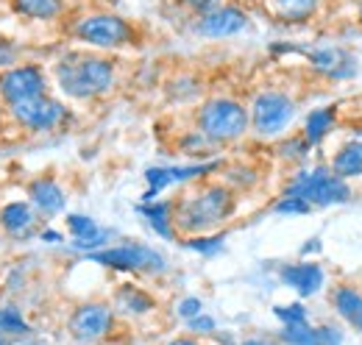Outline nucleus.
<instances>
[{
  "label": "nucleus",
  "instance_id": "nucleus-1",
  "mask_svg": "<svg viewBox=\"0 0 362 345\" xmlns=\"http://www.w3.org/2000/svg\"><path fill=\"white\" fill-rule=\"evenodd\" d=\"M234 192L226 184H198L187 195L173 201V223L176 231L187 237L198 234H215L228 217L234 215Z\"/></svg>",
  "mask_w": 362,
  "mask_h": 345
},
{
  "label": "nucleus",
  "instance_id": "nucleus-2",
  "mask_svg": "<svg viewBox=\"0 0 362 345\" xmlns=\"http://www.w3.org/2000/svg\"><path fill=\"white\" fill-rule=\"evenodd\" d=\"M56 86L76 100H92L106 92L117 81V67L112 59L100 53H84V50H70L64 53L56 67H53Z\"/></svg>",
  "mask_w": 362,
  "mask_h": 345
},
{
  "label": "nucleus",
  "instance_id": "nucleus-3",
  "mask_svg": "<svg viewBox=\"0 0 362 345\" xmlns=\"http://www.w3.org/2000/svg\"><path fill=\"white\" fill-rule=\"evenodd\" d=\"M251 129V112L234 98H209L198 109V131L212 145L237 142Z\"/></svg>",
  "mask_w": 362,
  "mask_h": 345
},
{
  "label": "nucleus",
  "instance_id": "nucleus-4",
  "mask_svg": "<svg viewBox=\"0 0 362 345\" xmlns=\"http://www.w3.org/2000/svg\"><path fill=\"white\" fill-rule=\"evenodd\" d=\"M284 195H296L310 206H337L351 198V187L332 168H313V170L296 172Z\"/></svg>",
  "mask_w": 362,
  "mask_h": 345
},
{
  "label": "nucleus",
  "instance_id": "nucleus-5",
  "mask_svg": "<svg viewBox=\"0 0 362 345\" xmlns=\"http://www.w3.org/2000/svg\"><path fill=\"white\" fill-rule=\"evenodd\" d=\"M73 37L95 50H120L134 42L136 34L129 20L109 14V11H95V14H84L76 20Z\"/></svg>",
  "mask_w": 362,
  "mask_h": 345
},
{
  "label": "nucleus",
  "instance_id": "nucleus-6",
  "mask_svg": "<svg viewBox=\"0 0 362 345\" xmlns=\"http://www.w3.org/2000/svg\"><path fill=\"white\" fill-rule=\"evenodd\" d=\"M90 262L109 267V270H120V273H145V276H159L168 270V259L162 257L156 248L142 245V242H120L112 248H100L92 251Z\"/></svg>",
  "mask_w": 362,
  "mask_h": 345
},
{
  "label": "nucleus",
  "instance_id": "nucleus-7",
  "mask_svg": "<svg viewBox=\"0 0 362 345\" xmlns=\"http://www.w3.org/2000/svg\"><path fill=\"white\" fill-rule=\"evenodd\" d=\"M248 112H251V129L259 136L271 139V136L284 134L290 129V123L296 120V100L284 92L268 89L254 98V106Z\"/></svg>",
  "mask_w": 362,
  "mask_h": 345
},
{
  "label": "nucleus",
  "instance_id": "nucleus-8",
  "mask_svg": "<svg viewBox=\"0 0 362 345\" xmlns=\"http://www.w3.org/2000/svg\"><path fill=\"white\" fill-rule=\"evenodd\" d=\"M8 117H11V123L17 129L42 134V131L59 129L64 123V117H67V109H64L62 100H56L50 95H40V98H31V100L8 106Z\"/></svg>",
  "mask_w": 362,
  "mask_h": 345
},
{
  "label": "nucleus",
  "instance_id": "nucleus-9",
  "mask_svg": "<svg viewBox=\"0 0 362 345\" xmlns=\"http://www.w3.org/2000/svg\"><path fill=\"white\" fill-rule=\"evenodd\" d=\"M40 95H47V76L40 64L25 62V64H14L0 73L3 106H14V103H23V100H31Z\"/></svg>",
  "mask_w": 362,
  "mask_h": 345
},
{
  "label": "nucleus",
  "instance_id": "nucleus-10",
  "mask_svg": "<svg viewBox=\"0 0 362 345\" xmlns=\"http://www.w3.org/2000/svg\"><path fill=\"white\" fill-rule=\"evenodd\" d=\"M115 326V309L109 303L90 301L76 306V312L67 320V332L78 345L100 343Z\"/></svg>",
  "mask_w": 362,
  "mask_h": 345
},
{
  "label": "nucleus",
  "instance_id": "nucleus-11",
  "mask_svg": "<svg viewBox=\"0 0 362 345\" xmlns=\"http://www.w3.org/2000/svg\"><path fill=\"white\" fill-rule=\"evenodd\" d=\"M248 11L245 8H240V6H218V8H212V11H206V14H201L198 20H195V34L198 37H204V40H228V37H237V34H243L245 28H248Z\"/></svg>",
  "mask_w": 362,
  "mask_h": 345
},
{
  "label": "nucleus",
  "instance_id": "nucleus-12",
  "mask_svg": "<svg viewBox=\"0 0 362 345\" xmlns=\"http://www.w3.org/2000/svg\"><path fill=\"white\" fill-rule=\"evenodd\" d=\"M221 168V162H201V165H179V168H148L145 170V181H148V192L142 201L156 198L162 189L173 187V184H189L198 181L209 172H215Z\"/></svg>",
  "mask_w": 362,
  "mask_h": 345
},
{
  "label": "nucleus",
  "instance_id": "nucleus-13",
  "mask_svg": "<svg viewBox=\"0 0 362 345\" xmlns=\"http://www.w3.org/2000/svg\"><path fill=\"white\" fill-rule=\"evenodd\" d=\"M28 201H31L34 212L42 217L62 215L64 206H67V195H64V189H62L59 181L50 178V175H40V178H34V181L28 184Z\"/></svg>",
  "mask_w": 362,
  "mask_h": 345
},
{
  "label": "nucleus",
  "instance_id": "nucleus-14",
  "mask_svg": "<svg viewBox=\"0 0 362 345\" xmlns=\"http://www.w3.org/2000/svg\"><path fill=\"white\" fill-rule=\"evenodd\" d=\"M279 279L290 290H296L301 298H313V296L320 293V287L326 281V273H323V267L315 264V262H296V264H284L281 273H279Z\"/></svg>",
  "mask_w": 362,
  "mask_h": 345
},
{
  "label": "nucleus",
  "instance_id": "nucleus-15",
  "mask_svg": "<svg viewBox=\"0 0 362 345\" xmlns=\"http://www.w3.org/2000/svg\"><path fill=\"white\" fill-rule=\"evenodd\" d=\"M310 62H313V70L326 76V78H349L354 76L357 70V62L349 50L337 47V45H326V47H317L310 53Z\"/></svg>",
  "mask_w": 362,
  "mask_h": 345
},
{
  "label": "nucleus",
  "instance_id": "nucleus-16",
  "mask_svg": "<svg viewBox=\"0 0 362 345\" xmlns=\"http://www.w3.org/2000/svg\"><path fill=\"white\" fill-rule=\"evenodd\" d=\"M67 228L73 234V248L76 251H90V254L100 251L103 245H109V237H112L109 228H100L87 215H70L67 217Z\"/></svg>",
  "mask_w": 362,
  "mask_h": 345
},
{
  "label": "nucleus",
  "instance_id": "nucleus-17",
  "mask_svg": "<svg viewBox=\"0 0 362 345\" xmlns=\"http://www.w3.org/2000/svg\"><path fill=\"white\" fill-rule=\"evenodd\" d=\"M34 226H37V212L28 201H11V204L0 206V228L8 237L25 240L34 234Z\"/></svg>",
  "mask_w": 362,
  "mask_h": 345
},
{
  "label": "nucleus",
  "instance_id": "nucleus-18",
  "mask_svg": "<svg viewBox=\"0 0 362 345\" xmlns=\"http://www.w3.org/2000/svg\"><path fill=\"white\" fill-rule=\"evenodd\" d=\"M268 14L281 25H301L310 23L320 8V0H265Z\"/></svg>",
  "mask_w": 362,
  "mask_h": 345
},
{
  "label": "nucleus",
  "instance_id": "nucleus-19",
  "mask_svg": "<svg viewBox=\"0 0 362 345\" xmlns=\"http://www.w3.org/2000/svg\"><path fill=\"white\" fill-rule=\"evenodd\" d=\"M148 220V226L162 237V240H176V223H173V201H142L136 209Z\"/></svg>",
  "mask_w": 362,
  "mask_h": 345
},
{
  "label": "nucleus",
  "instance_id": "nucleus-20",
  "mask_svg": "<svg viewBox=\"0 0 362 345\" xmlns=\"http://www.w3.org/2000/svg\"><path fill=\"white\" fill-rule=\"evenodd\" d=\"M332 170L340 178H360L362 175V131H357L334 156H332Z\"/></svg>",
  "mask_w": 362,
  "mask_h": 345
},
{
  "label": "nucleus",
  "instance_id": "nucleus-21",
  "mask_svg": "<svg viewBox=\"0 0 362 345\" xmlns=\"http://www.w3.org/2000/svg\"><path fill=\"white\" fill-rule=\"evenodd\" d=\"M332 303H334V312H337V315H340L351 329L362 332V296H360V290H354V287L343 284V287H337V290H334Z\"/></svg>",
  "mask_w": 362,
  "mask_h": 345
},
{
  "label": "nucleus",
  "instance_id": "nucleus-22",
  "mask_svg": "<svg viewBox=\"0 0 362 345\" xmlns=\"http://www.w3.org/2000/svg\"><path fill=\"white\" fill-rule=\"evenodd\" d=\"M11 8L25 20L50 23L64 14V0H11Z\"/></svg>",
  "mask_w": 362,
  "mask_h": 345
},
{
  "label": "nucleus",
  "instance_id": "nucleus-23",
  "mask_svg": "<svg viewBox=\"0 0 362 345\" xmlns=\"http://www.w3.org/2000/svg\"><path fill=\"white\" fill-rule=\"evenodd\" d=\"M115 309L120 315H148L153 309V298L145 290L134 287V284H123L115 293Z\"/></svg>",
  "mask_w": 362,
  "mask_h": 345
},
{
  "label": "nucleus",
  "instance_id": "nucleus-24",
  "mask_svg": "<svg viewBox=\"0 0 362 345\" xmlns=\"http://www.w3.org/2000/svg\"><path fill=\"white\" fill-rule=\"evenodd\" d=\"M334 129V109H313L307 115V123H304V139L310 145H317L320 139L329 136V131Z\"/></svg>",
  "mask_w": 362,
  "mask_h": 345
},
{
  "label": "nucleus",
  "instance_id": "nucleus-25",
  "mask_svg": "<svg viewBox=\"0 0 362 345\" xmlns=\"http://www.w3.org/2000/svg\"><path fill=\"white\" fill-rule=\"evenodd\" d=\"M28 332H31V326H28L25 315L20 312V306H14V303H0V334L17 337V334H28Z\"/></svg>",
  "mask_w": 362,
  "mask_h": 345
},
{
  "label": "nucleus",
  "instance_id": "nucleus-26",
  "mask_svg": "<svg viewBox=\"0 0 362 345\" xmlns=\"http://www.w3.org/2000/svg\"><path fill=\"white\" fill-rule=\"evenodd\" d=\"M281 340L287 345H323L320 329L310 326L307 320H301V323H287L284 332H281Z\"/></svg>",
  "mask_w": 362,
  "mask_h": 345
},
{
  "label": "nucleus",
  "instance_id": "nucleus-27",
  "mask_svg": "<svg viewBox=\"0 0 362 345\" xmlns=\"http://www.w3.org/2000/svg\"><path fill=\"white\" fill-rule=\"evenodd\" d=\"M223 240H226V234H198V237H187L184 240V248H189L195 254L212 257V254H218L223 248Z\"/></svg>",
  "mask_w": 362,
  "mask_h": 345
},
{
  "label": "nucleus",
  "instance_id": "nucleus-28",
  "mask_svg": "<svg viewBox=\"0 0 362 345\" xmlns=\"http://www.w3.org/2000/svg\"><path fill=\"white\" fill-rule=\"evenodd\" d=\"M273 212H276V215H310L313 206H310L307 201L296 198V195H284V198L273 206Z\"/></svg>",
  "mask_w": 362,
  "mask_h": 345
},
{
  "label": "nucleus",
  "instance_id": "nucleus-29",
  "mask_svg": "<svg viewBox=\"0 0 362 345\" xmlns=\"http://www.w3.org/2000/svg\"><path fill=\"white\" fill-rule=\"evenodd\" d=\"M273 315L287 326V323H301L307 320V309L301 303H287V306H273Z\"/></svg>",
  "mask_w": 362,
  "mask_h": 345
},
{
  "label": "nucleus",
  "instance_id": "nucleus-30",
  "mask_svg": "<svg viewBox=\"0 0 362 345\" xmlns=\"http://www.w3.org/2000/svg\"><path fill=\"white\" fill-rule=\"evenodd\" d=\"M17 59H20V47H17V42L0 37V73L8 70V67H14Z\"/></svg>",
  "mask_w": 362,
  "mask_h": 345
},
{
  "label": "nucleus",
  "instance_id": "nucleus-31",
  "mask_svg": "<svg viewBox=\"0 0 362 345\" xmlns=\"http://www.w3.org/2000/svg\"><path fill=\"white\" fill-rule=\"evenodd\" d=\"M187 326H189L192 334H212V332H215V320H212L209 315H204V312L195 315V317H189Z\"/></svg>",
  "mask_w": 362,
  "mask_h": 345
},
{
  "label": "nucleus",
  "instance_id": "nucleus-32",
  "mask_svg": "<svg viewBox=\"0 0 362 345\" xmlns=\"http://www.w3.org/2000/svg\"><path fill=\"white\" fill-rule=\"evenodd\" d=\"M201 309H204V303L198 301L195 296H189V298H181L179 306H176V312H179V317H184V320H189V317H195V315H201Z\"/></svg>",
  "mask_w": 362,
  "mask_h": 345
},
{
  "label": "nucleus",
  "instance_id": "nucleus-33",
  "mask_svg": "<svg viewBox=\"0 0 362 345\" xmlns=\"http://www.w3.org/2000/svg\"><path fill=\"white\" fill-rule=\"evenodd\" d=\"M189 11H195L198 17L201 14H206V11H212V8H218V6H223V0H181Z\"/></svg>",
  "mask_w": 362,
  "mask_h": 345
},
{
  "label": "nucleus",
  "instance_id": "nucleus-34",
  "mask_svg": "<svg viewBox=\"0 0 362 345\" xmlns=\"http://www.w3.org/2000/svg\"><path fill=\"white\" fill-rule=\"evenodd\" d=\"M40 240H42V242H56V245H59V242H64V237H62L59 231H53V228H45V231L40 234Z\"/></svg>",
  "mask_w": 362,
  "mask_h": 345
},
{
  "label": "nucleus",
  "instance_id": "nucleus-35",
  "mask_svg": "<svg viewBox=\"0 0 362 345\" xmlns=\"http://www.w3.org/2000/svg\"><path fill=\"white\" fill-rule=\"evenodd\" d=\"M168 345H201L198 340H192V337H179V340H173V343Z\"/></svg>",
  "mask_w": 362,
  "mask_h": 345
},
{
  "label": "nucleus",
  "instance_id": "nucleus-36",
  "mask_svg": "<svg viewBox=\"0 0 362 345\" xmlns=\"http://www.w3.org/2000/svg\"><path fill=\"white\" fill-rule=\"evenodd\" d=\"M240 345H271V343H265V340H245V343Z\"/></svg>",
  "mask_w": 362,
  "mask_h": 345
},
{
  "label": "nucleus",
  "instance_id": "nucleus-37",
  "mask_svg": "<svg viewBox=\"0 0 362 345\" xmlns=\"http://www.w3.org/2000/svg\"><path fill=\"white\" fill-rule=\"evenodd\" d=\"M357 23H360V28H362V0L357 3Z\"/></svg>",
  "mask_w": 362,
  "mask_h": 345
},
{
  "label": "nucleus",
  "instance_id": "nucleus-38",
  "mask_svg": "<svg viewBox=\"0 0 362 345\" xmlns=\"http://www.w3.org/2000/svg\"><path fill=\"white\" fill-rule=\"evenodd\" d=\"M3 117H6V112H3V100H0V129H3Z\"/></svg>",
  "mask_w": 362,
  "mask_h": 345
},
{
  "label": "nucleus",
  "instance_id": "nucleus-39",
  "mask_svg": "<svg viewBox=\"0 0 362 345\" xmlns=\"http://www.w3.org/2000/svg\"><path fill=\"white\" fill-rule=\"evenodd\" d=\"M0 345H6V340H3V334H0Z\"/></svg>",
  "mask_w": 362,
  "mask_h": 345
}]
</instances>
